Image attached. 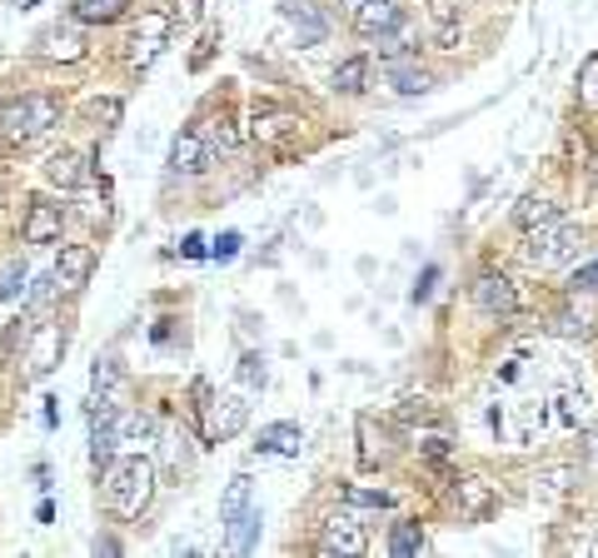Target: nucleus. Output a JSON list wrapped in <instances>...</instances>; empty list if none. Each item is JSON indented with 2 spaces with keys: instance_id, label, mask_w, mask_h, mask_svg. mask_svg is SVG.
<instances>
[{
  "instance_id": "4c0bfd02",
  "label": "nucleus",
  "mask_w": 598,
  "mask_h": 558,
  "mask_svg": "<svg viewBox=\"0 0 598 558\" xmlns=\"http://www.w3.org/2000/svg\"><path fill=\"white\" fill-rule=\"evenodd\" d=\"M55 290H60V284H55V269H50V275H41V279H35V290H31V310H41V304L50 300Z\"/></svg>"
},
{
  "instance_id": "bb28decb",
  "label": "nucleus",
  "mask_w": 598,
  "mask_h": 558,
  "mask_svg": "<svg viewBox=\"0 0 598 558\" xmlns=\"http://www.w3.org/2000/svg\"><path fill=\"white\" fill-rule=\"evenodd\" d=\"M578 105H584L588 115H598V51L578 65Z\"/></svg>"
},
{
  "instance_id": "9d476101",
  "label": "nucleus",
  "mask_w": 598,
  "mask_h": 558,
  "mask_svg": "<svg viewBox=\"0 0 598 558\" xmlns=\"http://www.w3.org/2000/svg\"><path fill=\"white\" fill-rule=\"evenodd\" d=\"M35 55H41V60L76 65L90 55V45H86V35L70 31V25H50V31H41V41H35Z\"/></svg>"
},
{
  "instance_id": "39448f33",
  "label": "nucleus",
  "mask_w": 598,
  "mask_h": 558,
  "mask_svg": "<svg viewBox=\"0 0 598 558\" xmlns=\"http://www.w3.org/2000/svg\"><path fill=\"white\" fill-rule=\"evenodd\" d=\"M469 300H474V310L484 314V320H509V314L519 310V290H514V279L499 275V269H484V275L469 284Z\"/></svg>"
},
{
  "instance_id": "412c9836",
  "label": "nucleus",
  "mask_w": 598,
  "mask_h": 558,
  "mask_svg": "<svg viewBox=\"0 0 598 558\" xmlns=\"http://www.w3.org/2000/svg\"><path fill=\"white\" fill-rule=\"evenodd\" d=\"M390 454H394V449H390V434H384L380 424H374V418L364 414V418H359V459L370 464V469H380V464L390 459Z\"/></svg>"
},
{
  "instance_id": "7ed1b4c3",
  "label": "nucleus",
  "mask_w": 598,
  "mask_h": 558,
  "mask_svg": "<svg viewBox=\"0 0 598 558\" xmlns=\"http://www.w3.org/2000/svg\"><path fill=\"white\" fill-rule=\"evenodd\" d=\"M578 245H584V235H578L574 225H564V220L539 225V230H523V255H529V265H539V269L568 265V259L578 255Z\"/></svg>"
},
{
  "instance_id": "f03ea898",
  "label": "nucleus",
  "mask_w": 598,
  "mask_h": 558,
  "mask_svg": "<svg viewBox=\"0 0 598 558\" xmlns=\"http://www.w3.org/2000/svg\"><path fill=\"white\" fill-rule=\"evenodd\" d=\"M60 115H66L60 96H45V90L0 100V140H11V145H31V140L50 135V130L60 125Z\"/></svg>"
},
{
  "instance_id": "2eb2a0df",
  "label": "nucleus",
  "mask_w": 598,
  "mask_h": 558,
  "mask_svg": "<svg viewBox=\"0 0 598 558\" xmlns=\"http://www.w3.org/2000/svg\"><path fill=\"white\" fill-rule=\"evenodd\" d=\"M280 15L300 31V45H319L329 35V21L315 0H280Z\"/></svg>"
},
{
  "instance_id": "393cba45",
  "label": "nucleus",
  "mask_w": 598,
  "mask_h": 558,
  "mask_svg": "<svg viewBox=\"0 0 598 558\" xmlns=\"http://www.w3.org/2000/svg\"><path fill=\"white\" fill-rule=\"evenodd\" d=\"M533 483H539V494H549V499H564V494H574L578 469H574V464H549V469H539V473H533Z\"/></svg>"
},
{
  "instance_id": "cd10ccee",
  "label": "nucleus",
  "mask_w": 598,
  "mask_h": 558,
  "mask_svg": "<svg viewBox=\"0 0 598 558\" xmlns=\"http://www.w3.org/2000/svg\"><path fill=\"white\" fill-rule=\"evenodd\" d=\"M245 504H250V479L239 473V479H229V489H225V504H219V518L229 524V518H235Z\"/></svg>"
},
{
  "instance_id": "4be33fe9",
  "label": "nucleus",
  "mask_w": 598,
  "mask_h": 558,
  "mask_svg": "<svg viewBox=\"0 0 598 558\" xmlns=\"http://www.w3.org/2000/svg\"><path fill=\"white\" fill-rule=\"evenodd\" d=\"M300 449H305L300 424H264L260 429V454H300Z\"/></svg>"
},
{
  "instance_id": "f3484780",
  "label": "nucleus",
  "mask_w": 598,
  "mask_h": 558,
  "mask_svg": "<svg viewBox=\"0 0 598 558\" xmlns=\"http://www.w3.org/2000/svg\"><path fill=\"white\" fill-rule=\"evenodd\" d=\"M449 504L459 509V518H484L494 509V489L484 479H459L449 489Z\"/></svg>"
},
{
  "instance_id": "7c9ffc66",
  "label": "nucleus",
  "mask_w": 598,
  "mask_h": 558,
  "mask_svg": "<svg viewBox=\"0 0 598 558\" xmlns=\"http://www.w3.org/2000/svg\"><path fill=\"white\" fill-rule=\"evenodd\" d=\"M120 115H125V105H120L115 96H105V100H90V120H95L100 130H115V125H120Z\"/></svg>"
},
{
  "instance_id": "f704fd0d",
  "label": "nucleus",
  "mask_w": 598,
  "mask_h": 558,
  "mask_svg": "<svg viewBox=\"0 0 598 558\" xmlns=\"http://www.w3.org/2000/svg\"><path fill=\"white\" fill-rule=\"evenodd\" d=\"M574 294H598V259L574 269Z\"/></svg>"
},
{
  "instance_id": "aec40b11",
  "label": "nucleus",
  "mask_w": 598,
  "mask_h": 558,
  "mask_svg": "<svg viewBox=\"0 0 598 558\" xmlns=\"http://www.w3.org/2000/svg\"><path fill=\"white\" fill-rule=\"evenodd\" d=\"M554 220H564V210L549 194H523L519 210H514V225L519 230H539V225H554Z\"/></svg>"
},
{
  "instance_id": "c03bdc74",
  "label": "nucleus",
  "mask_w": 598,
  "mask_h": 558,
  "mask_svg": "<svg viewBox=\"0 0 598 558\" xmlns=\"http://www.w3.org/2000/svg\"><path fill=\"white\" fill-rule=\"evenodd\" d=\"M584 459H588V469L598 473V429H588V444H584Z\"/></svg>"
},
{
  "instance_id": "c85d7f7f",
  "label": "nucleus",
  "mask_w": 598,
  "mask_h": 558,
  "mask_svg": "<svg viewBox=\"0 0 598 558\" xmlns=\"http://www.w3.org/2000/svg\"><path fill=\"white\" fill-rule=\"evenodd\" d=\"M120 379H125V369H120V359H115V355H105V359H100V365H95V375H90V384H95V394H105V399H110V389H115Z\"/></svg>"
},
{
  "instance_id": "473e14b6",
  "label": "nucleus",
  "mask_w": 598,
  "mask_h": 558,
  "mask_svg": "<svg viewBox=\"0 0 598 558\" xmlns=\"http://www.w3.org/2000/svg\"><path fill=\"white\" fill-rule=\"evenodd\" d=\"M210 145H215V150H235L239 145V135H235V125H229L225 115L215 120V125H210Z\"/></svg>"
},
{
  "instance_id": "c756f323",
  "label": "nucleus",
  "mask_w": 598,
  "mask_h": 558,
  "mask_svg": "<svg viewBox=\"0 0 598 558\" xmlns=\"http://www.w3.org/2000/svg\"><path fill=\"white\" fill-rule=\"evenodd\" d=\"M345 499H349V504H364V509H394L390 489H359V483H349Z\"/></svg>"
},
{
  "instance_id": "c9c22d12",
  "label": "nucleus",
  "mask_w": 598,
  "mask_h": 558,
  "mask_svg": "<svg viewBox=\"0 0 598 558\" xmlns=\"http://www.w3.org/2000/svg\"><path fill=\"white\" fill-rule=\"evenodd\" d=\"M239 379H245V384H264V359L260 355H245V359H239Z\"/></svg>"
},
{
  "instance_id": "6e6552de",
  "label": "nucleus",
  "mask_w": 598,
  "mask_h": 558,
  "mask_svg": "<svg viewBox=\"0 0 598 558\" xmlns=\"http://www.w3.org/2000/svg\"><path fill=\"white\" fill-rule=\"evenodd\" d=\"M319 554L325 558H359V554H370V538H364V528L354 524V514H335L325 524V534H319Z\"/></svg>"
},
{
  "instance_id": "58836bf2",
  "label": "nucleus",
  "mask_w": 598,
  "mask_h": 558,
  "mask_svg": "<svg viewBox=\"0 0 598 558\" xmlns=\"http://www.w3.org/2000/svg\"><path fill=\"white\" fill-rule=\"evenodd\" d=\"M435 279H439V265H425V275H419V284H414V304H425L429 294H435Z\"/></svg>"
},
{
  "instance_id": "a878e982",
  "label": "nucleus",
  "mask_w": 598,
  "mask_h": 558,
  "mask_svg": "<svg viewBox=\"0 0 598 558\" xmlns=\"http://www.w3.org/2000/svg\"><path fill=\"white\" fill-rule=\"evenodd\" d=\"M425 548H429V538L414 518H399V524L390 528V554L394 558H414V554H425Z\"/></svg>"
},
{
  "instance_id": "37998d69",
  "label": "nucleus",
  "mask_w": 598,
  "mask_h": 558,
  "mask_svg": "<svg viewBox=\"0 0 598 558\" xmlns=\"http://www.w3.org/2000/svg\"><path fill=\"white\" fill-rule=\"evenodd\" d=\"M425 459L444 464V459H449V439H429V444H425Z\"/></svg>"
},
{
  "instance_id": "1a4fd4ad",
  "label": "nucleus",
  "mask_w": 598,
  "mask_h": 558,
  "mask_svg": "<svg viewBox=\"0 0 598 558\" xmlns=\"http://www.w3.org/2000/svg\"><path fill=\"white\" fill-rule=\"evenodd\" d=\"M95 265H100V255L90 245H66L60 259H55V284L66 294H80L90 284V275H95Z\"/></svg>"
},
{
  "instance_id": "79ce46f5",
  "label": "nucleus",
  "mask_w": 598,
  "mask_h": 558,
  "mask_svg": "<svg viewBox=\"0 0 598 558\" xmlns=\"http://www.w3.org/2000/svg\"><path fill=\"white\" fill-rule=\"evenodd\" d=\"M200 15V0H174V21H195Z\"/></svg>"
},
{
  "instance_id": "72a5a7b5",
  "label": "nucleus",
  "mask_w": 598,
  "mask_h": 558,
  "mask_svg": "<svg viewBox=\"0 0 598 558\" xmlns=\"http://www.w3.org/2000/svg\"><path fill=\"white\" fill-rule=\"evenodd\" d=\"M554 334H564V339H574V334H588V320L584 314H574V310H564L554 320Z\"/></svg>"
},
{
  "instance_id": "6ab92c4d",
  "label": "nucleus",
  "mask_w": 598,
  "mask_h": 558,
  "mask_svg": "<svg viewBox=\"0 0 598 558\" xmlns=\"http://www.w3.org/2000/svg\"><path fill=\"white\" fill-rule=\"evenodd\" d=\"M45 180L60 185V190H80V185H86V155L55 150L50 160H45Z\"/></svg>"
},
{
  "instance_id": "f257e3e1",
  "label": "nucleus",
  "mask_w": 598,
  "mask_h": 558,
  "mask_svg": "<svg viewBox=\"0 0 598 558\" xmlns=\"http://www.w3.org/2000/svg\"><path fill=\"white\" fill-rule=\"evenodd\" d=\"M105 499L120 518H140L155 499V464L145 454H125V459L105 464Z\"/></svg>"
},
{
  "instance_id": "f8f14e48",
  "label": "nucleus",
  "mask_w": 598,
  "mask_h": 558,
  "mask_svg": "<svg viewBox=\"0 0 598 558\" xmlns=\"http://www.w3.org/2000/svg\"><path fill=\"white\" fill-rule=\"evenodd\" d=\"M349 21H354V31L364 35V41H380V35H390L394 25L404 21V5L399 0H364Z\"/></svg>"
},
{
  "instance_id": "ddd939ff",
  "label": "nucleus",
  "mask_w": 598,
  "mask_h": 558,
  "mask_svg": "<svg viewBox=\"0 0 598 558\" xmlns=\"http://www.w3.org/2000/svg\"><path fill=\"white\" fill-rule=\"evenodd\" d=\"M60 230H66V215H60V204H45V200H31L25 210V245H60Z\"/></svg>"
},
{
  "instance_id": "5701e85b",
  "label": "nucleus",
  "mask_w": 598,
  "mask_h": 558,
  "mask_svg": "<svg viewBox=\"0 0 598 558\" xmlns=\"http://www.w3.org/2000/svg\"><path fill=\"white\" fill-rule=\"evenodd\" d=\"M329 80H335V96H359L364 80H370V55H349V60H339Z\"/></svg>"
},
{
  "instance_id": "e433bc0d",
  "label": "nucleus",
  "mask_w": 598,
  "mask_h": 558,
  "mask_svg": "<svg viewBox=\"0 0 598 558\" xmlns=\"http://www.w3.org/2000/svg\"><path fill=\"white\" fill-rule=\"evenodd\" d=\"M459 41H464V31H459V21H444V25H439V31H435V45H439V51H459Z\"/></svg>"
},
{
  "instance_id": "2f4dec72",
  "label": "nucleus",
  "mask_w": 598,
  "mask_h": 558,
  "mask_svg": "<svg viewBox=\"0 0 598 558\" xmlns=\"http://www.w3.org/2000/svg\"><path fill=\"white\" fill-rule=\"evenodd\" d=\"M21 290H25V265H21V259H11L5 275H0V300H15Z\"/></svg>"
},
{
  "instance_id": "20e7f679",
  "label": "nucleus",
  "mask_w": 598,
  "mask_h": 558,
  "mask_svg": "<svg viewBox=\"0 0 598 558\" xmlns=\"http://www.w3.org/2000/svg\"><path fill=\"white\" fill-rule=\"evenodd\" d=\"M245 418H250V404H245L239 394L205 399V409H200V439L205 444H229L239 429H245Z\"/></svg>"
},
{
  "instance_id": "423d86ee",
  "label": "nucleus",
  "mask_w": 598,
  "mask_h": 558,
  "mask_svg": "<svg viewBox=\"0 0 598 558\" xmlns=\"http://www.w3.org/2000/svg\"><path fill=\"white\" fill-rule=\"evenodd\" d=\"M60 355H66V334H60V324H35L31 339H25V375L45 379L55 365H60Z\"/></svg>"
},
{
  "instance_id": "de8ad7c7",
  "label": "nucleus",
  "mask_w": 598,
  "mask_h": 558,
  "mask_svg": "<svg viewBox=\"0 0 598 558\" xmlns=\"http://www.w3.org/2000/svg\"><path fill=\"white\" fill-rule=\"evenodd\" d=\"M0 204H5V190H0Z\"/></svg>"
},
{
  "instance_id": "a18cd8bd",
  "label": "nucleus",
  "mask_w": 598,
  "mask_h": 558,
  "mask_svg": "<svg viewBox=\"0 0 598 558\" xmlns=\"http://www.w3.org/2000/svg\"><path fill=\"white\" fill-rule=\"evenodd\" d=\"M185 255H190V259H205V239H200V235H185Z\"/></svg>"
},
{
  "instance_id": "0eeeda50",
  "label": "nucleus",
  "mask_w": 598,
  "mask_h": 558,
  "mask_svg": "<svg viewBox=\"0 0 598 558\" xmlns=\"http://www.w3.org/2000/svg\"><path fill=\"white\" fill-rule=\"evenodd\" d=\"M165 41H170V15H165V11H145L140 31H135V41H131V65H135V70H150V65L165 55Z\"/></svg>"
},
{
  "instance_id": "ea45409f",
  "label": "nucleus",
  "mask_w": 598,
  "mask_h": 558,
  "mask_svg": "<svg viewBox=\"0 0 598 558\" xmlns=\"http://www.w3.org/2000/svg\"><path fill=\"white\" fill-rule=\"evenodd\" d=\"M210 255H215V259H235V255H239V235H235V230H229V235H219Z\"/></svg>"
},
{
  "instance_id": "4468645a",
  "label": "nucleus",
  "mask_w": 598,
  "mask_h": 558,
  "mask_svg": "<svg viewBox=\"0 0 598 558\" xmlns=\"http://www.w3.org/2000/svg\"><path fill=\"white\" fill-rule=\"evenodd\" d=\"M294 130H300V115L294 110H280V105H255L250 110V135L260 140V145H280V140H290Z\"/></svg>"
},
{
  "instance_id": "a211bd4d",
  "label": "nucleus",
  "mask_w": 598,
  "mask_h": 558,
  "mask_svg": "<svg viewBox=\"0 0 598 558\" xmlns=\"http://www.w3.org/2000/svg\"><path fill=\"white\" fill-rule=\"evenodd\" d=\"M131 15V0H70V21L80 25H115Z\"/></svg>"
},
{
  "instance_id": "9b49d317",
  "label": "nucleus",
  "mask_w": 598,
  "mask_h": 558,
  "mask_svg": "<svg viewBox=\"0 0 598 558\" xmlns=\"http://www.w3.org/2000/svg\"><path fill=\"white\" fill-rule=\"evenodd\" d=\"M384 80L394 86V96H429V90H435V76L419 65V55H394V60H384Z\"/></svg>"
},
{
  "instance_id": "dca6fc26",
  "label": "nucleus",
  "mask_w": 598,
  "mask_h": 558,
  "mask_svg": "<svg viewBox=\"0 0 598 558\" xmlns=\"http://www.w3.org/2000/svg\"><path fill=\"white\" fill-rule=\"evenodd\" d=\"M210 160V145L200 130H180V135L170 140V175H200Z\"/></svg>"
},
{
  "instance_id": "b1692460",
  "label": "nucleus",
  "mask_w": 598,
  "mask_h": 558,
  "mask_svg": "<svg viewBox=\"0 0 598 558\" xmlns=\"http://www.w3.org/2000/svg\"><path fill=\"white\" fill-rule=\"evenodd\" d=\"M260 524H264V518H260V509H255V504H245L235 518H229V548H235V554H250V548H255V538H260Z\"/></svg>"
},
{
  "instance_id": "a19ab883",
  "label": "nucleus",
  "mask_w": 598,
  "mask_h": 558,
  "mask_svg": "<svg viewBox=\"0 0 598 558\" xmlns=\"http://www.w3.org/2000/svg\"><path fill=\"white\" fill-rule=\"evenodd\" d=\"M90 548H95V554H110V558L125 554V548H120V538H110V534H95V544H90Z\"/></svg>"
},
{
  "instance_id": "49530a36",
  "label": "nucleus",
  "mask_w": 598,
  "mask_h": 558,
  "mask_svg": "<svg viewBox=\"0 0 598 558\" xmlns=\"http://www.w3.org/2000/svg\"><path fill=\"white\" fill-rule=\"evenodd\" d=\"M359 5H364V0H345V11H349V15H354V11H359Z\"/></svg>"
}]
</instances>
